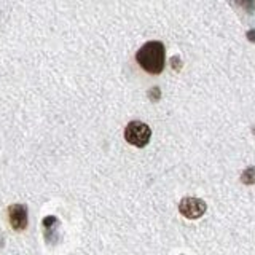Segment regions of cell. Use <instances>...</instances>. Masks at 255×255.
Listing matches in <instances>:
<instances>
[{
    "label": "cell",
    "instance_id": "1",
    "mask_svg": "<svg viewBox=\"0 0 255 255\" xmlns=\"http://www.w3.org/2000/svg\"><path fill=\"white\" fill-rule=\"evenodd\" d=\"M139 66L151 75L161 74L166 64V50L161 42H147L135 54Z\"/></svg>",
    "mask_w": 255,
    "mask_h": 255
},
{
    "label": "cell",
    "instance_id": "2",
    "mask_svg": "<svg viewBox=\"0 0 255 255\" xmlns=\"http://www.w3.org/2000/svg\"><path fill=\"white\" fill-rule=\"evenodd\" d=\"M151 137V129L142 122H131L128 123L125 129V139L128 143H131L134 147H145L150 142Z\"/></svg>",
    "mask_w": 255,
    "mask_h": 255
},
{
    "label": "cell",
    "instance_id": "3",
    "mask_svg": "<svg viewBox=\"0 0 255 255\" xmlns=\"http://www.w3.org/2000/svg\"><path fill=\"white\" fill-rule=\"evenodd\" d=\"M207 209L206 203L203 201V199L199 198H183L180 204H179V211L180 214L183 215V217H187L190 220H195V219H199L201 215H204Z\"/></svg>",
    "mask_w": 255,
    "mask_h": 255
},
{
    "label": "cell",
    "instance_id": "4",
    "mask_svg": "<svg viewBox=\"0 0 255 255\" xmlns=\"http://www.w3.org/2000/svg\"><path fill=\"white\" fill-rule=\"evenodd\" d=\"M10 225L16 231H22L27 227V207L24 204H13L8 207Z\"/></svg>",
    "mask_w": 255,
    "mask_h": 255
},
{
    "label": "cell",
    "instance_id": "5",
    "mask_svg": "<svg viewBox=\"0 0 255 255\" xmlns=\"http://www.w3.org/2000/svg\"><path fill=\"white\" fill-rule=\"evenodd\" d=\"M241 180L246 185H254L255 183V167H247V169L243 172Z\"/></svg>",
    "mask_w": 255,
    "mask_h": 255
},
{
    "label": "cell",
    "instance_id": "6",
    "mask_svg": "<svg viewBox=\"0 0 255 255\" xmlns=\"http://www.w3.org/2000/svg\"><path fill=\"white\" fill-rule=\"evenodd\" d=\"M241 3L244 5V6H247V10H252V3H251V0H241Z\"/></svg>",
    "mask_w": 255,
    "mask_h": 255
},
{
    "label": "cell",
    "instance_id": "7",
    "mask_svg": "<svg viewBox=\"0 0 255 255\" xmlns=\"http://www.w3.org/2000/svg\"><path fill=\"white\" fill-rule=\"evenodd\" d=\"M247 35H249V38L252 40V42H255V32H254V30H251V32H249V34H247Z\"/></svg>",
    "mask_w": 255,
    "mask_h": 255
}]
</instances>
